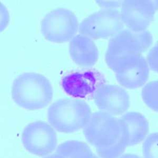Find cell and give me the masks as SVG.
<instances>
[{
  "instance_id": "6da1fadb",
  "label": "cell",
  "mask_w": 158,
  "mask_h": 158,
  "mask_svg": "<svg viewBox=\"0 0 158 158\" xmlns=\"http://www.w3.org/2000/svg\"><path fill=\"white\" fill-rule=\"evenodd\" d=\"M83 134L101 158H117L127 147V138L118 118L102 111L92 114Z\"/></svg>"
},
{
  "instance_id": "7a4b0ae2",
  "label": "cell",
  "mask_w": 158,
  "mask_h": 158,
  "mask_svg": "<svg viewBox=\"0 0 158 158\" xmlns=\"http://www.w3.org/2000/svg\"><path fill=\"white\" fill-rule=\"evenodd\" d=\"M11 94L14 102L21 108L36 110L50 103L53 90L45 76L35 72H25L14 80Z\"/></svg>"
},
{
  "instance_id": "3957f363",
  "label": "cell",
  "mask_w": 158,
  "mask_h": 158,
  "mask_svg": "<svg viewBox=\"0 0 158 158\" xmlns=\"http://www.w3.org/2000/svg\"><path fill=\"white\" fill-rule=\"evenodd\" d=\"M92 114L90 106L84 101L67 98L51 105L48 110V120L56 131L68 134L85 128Z\"/></svg>"
},
{
  "instance_id": "277c9868",
  "label": "cell",
  "mask_w": 158,
  "mask_h": 158,
  "mask_svg": "<svg viewBox=\"0 0 158 158\" xmlns=\"http://www.w3.org/2000/svg\"><path fill=\"white\" fill-rule=\"evenodd\" d=\"M152 42V35L149 31L135 32L129 29H123L110 40L106 53V64L114 72L121 60L127 56L142 54Z\"/></svg>"
},
{
  "instance_id": "5b68a950",
  "label": "cell",
  "mask_w": 158,
  "mask_h": 158,
  "mask_svg": "<svg viewBox=\"0 0 158 158\" xmlns=\"http://www.w3.org/2000/svg\"><path fill=\"white\" fill-rule=\"evenodd\" d=\"M79 22L72 11L56 8L48 13L41 22V31L45 39L54 43H64L73 38Z\"/></svg>"
},
{
  "instance_id": "8992f818",
  "label": "cell",
  "mask_w": 158,
  "mask_h": 158,
  "mask_svg": "<svg viewBox=\"0 0 158 158\" xmlns=\"http://www.w3.org/2000/svg\"><path fill=\"white\" fill-rule=\"evenodd\" d=\"M124 28L120 12L117 9H103L89 15L79 26L80 34L89 38L107 39Z\"/></svg>"
},
{
  "instance_id": "52a82bcc",
  "label": "cell",
  "mask_w": 158,
  "mask_h": 158,
  "mask_svg": "<svg viewBox=\"0 0 158 158\" xmlns=\"http://www.w3.org/2000/svg\"><path fill=\"white\" fill-rule=\"evenodd\" d=\"M21 141L24 148L31 154L47 156L56 150L58 139L50 124L37 121L25 127L22 133Z\"/></svg>"
},
{
  "instance_id": "ba28073f",
  "label": "cell",
  "mask_w": 158,
  "mask_h": 158,
  "mask_svg": "<svg viewBox=\"0 0 158 158\" xmlns=\"http://www.w3.org/2000/svg\"><path fill=\"white\" fill-rule=\"evenodd\" d=\"M157 2L149 0L123 1L120 11L123 23L135 32L146 30L157 9Z\"/></svg>"
},
{
  "instance_id": "9c48e42d",
  "label": "cell",
  "mask_w": 158,
  "mask_h": 158,
  "mask_svg": "<svg viewBox=\"0 0 158 158\" xmlns=\"http://www.w3.org/2000/svg\"><path fill=\"white\" fill-rule=\"evenodd\" d=\"M118 82L129 89L139 88L147 81L149 65L141 54L127 56L117 64L115 71Z\"/></svg>"
},
{
  "instance_id": "30bf717a",
  "label": "cell",
  "mask_w": 158,
  "mask_h": 158,
  "mask_svg": "<svg viewBox=\"0 0 158 158\" xmlns=\"http://www.w3.org/2000/svg\"><path fill=\"white\" fill-rule=\"evenodd\" d=\"M93 98L100 110L112 115L122 114L130 106V98L128 92L115 85H99L93 93Z\"/></svg>"
},
{
  "instance_id": "8fae6325",
  "label": "cell",
  "mask_w": 158,
  "mask_h": 158,
  "mask_svg": "<svg viewBox=\"0 0 158 158\" xmlns=\"http://www.w3.org/2000/svg\"><path fill=\"white\" fill-rule=\"evenodd\" d=\"M69 51L74 62L83 68L94 67L99 58V51L94 42L82 34L72 38L69 43Z\"/></svg>"
},
{
  "instance_id": "7c38bea8",
  "label": "cell",
  "mask_w": 158,
  "mask_h": 158,
  "mask_svg": "<svg viewBox=\"0 0 158 158\" xmlns=\"http://www.w3.org/2000/svg\"><path fill=\"white\" fill-rule=\"evenodd\" d=\"M118 120L127 135V147L139 143L144 139L149 132L148 121L140 113L128 112Z\"/></svg>"
},
{
  "instance_id": "4fadbf2b",
  "label": "cell",
  "mask_w": 158,
  "mask_h": 158,
  "mask_svg": "<svg viewBox=\"0 0 158 158\" xmlns=\"http://www.w3.org/2000/svg\"><path fill=\"white\" fill-rule=\"evenodd\" d=\"M96 78L94 72L75 73L63 77L62 85L64 91L74 97L85 98L94 93L95 89Z\"/></svg>"
},
{
  "instance_id": "5bb4252c",
  "label": "cell",
  "mask_w": 158,
  "mask_h": 158,
  "mask_svg": "<svg viewBox=\"0 0 158 158\" xmlns=\"http://www.w3.org/2000/svg\"><path fill=\"white\" fill-rule=\"evenodd\" d=\"M49 158H97L88 145L84 142L70 140L61 143Z\"/></svg>"
},
{
  "instance_id": "9a60e30c",
  "label": "cell",
  "mask_w": 158,
  "mask_h": 158,
  "mask_svg": "<svg viewBox=\"0 0 158 158\" xmlns=\"http://www.w3.org/2000/svg\"><path fill=\"white\" fill-rule=\"evenodd\" d=\"M158 80L148 83L142 90V97L144 102L149 108L158 111Z\"/></svg>"
},
{
  "instance_id": "2e32d148",
  "label": "cell",
  "mask_w": 158,
  "mask_h": 158,
  "mask_svg": "<svg viewBox=\"0 0 158 158\" xmlns=\"http://www.w3.org/2000/svg\"><path fill=\"white\" fill-rule=\"evenodd\" d=\"M158 133H151L146 139L142 147L143 155L145 158H158Z\"/></svg>"
},
{
  "instance_id": "e0dca14e",
  "label": "cell",
  "mask_w": 158,
  "mask_h": 158,
  "mask_svg": "<svg viewBox=\"0 0 158 158\" xmlns=\"http://www.w3.org/2000/svg\"><path fill=\"white\" fill-rule=\"evenodd\" d=\"M158 47L156 44L148 53L147 61L151 70L156 72H158Z\"/></svg>"
},
{
  "instance_id": "ac0fdd59",
  "label": "cell",
  "mask_w": 158,
  "mask_h": 158,
  "mask_svg": "<svg viewBox=\"0 0 158 158\" xmlns=\"http://www.w3.org/2000/svg\"><path fill=\"white\" fill-rule=\"evenodd\" d=\"M0 24H1V32L4 30L7 27L10 21L9 13L6 7L0 2Z\"/></svg>"
},
{
  "instance_id": "d6986e66",
  "label": "cell",
  "mask_w": 158,
  "mask_h": 158,
  "mask_svg": "<svg viewBox=\"0 0 158 158\" xmlns=\"http://www.w3.org/2000/svg\"><path fill=\"white\" fill-rule=\"evenodd\" d=\"M95 2L104 9H116L122 6L123 1H96Z\"/></svg>"
}]
</instances>
